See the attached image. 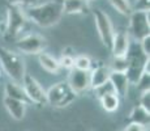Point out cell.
<instances>
[{"label":"cell","mask_w":150,"mask_h":131,"mask_svg":"<svg viewBox=\"0 0 150 131\" xmlns=\"http://www.w3.org/2000/svg\"><path fill=\"white\" fill-rule=\"evenodd\" d=\"M28 22V17L24 12V8L9 5L7 9V22H5V37L14 39Z\"/></svg>","instance_id":"cell-5"},{"label":"cell","mask_w":150,"mask_h":131,"mask_svg":"<svg viewBox=\"0 0 150 131\" xmlns=\"http://www.w3.org/2000/svg\"><path fill=\"white\" fill-rule=\"evenodd\" d=\"M110 4L123 16H129L132 12V5L129 0H108Z\"/></svg>","instance_id":"cell-21"},{"label":"cell","mask_w":150,"mask_h":131,"mask_svg":"<svg viewBox=\"0 0 150 131\" xmlns=\"http://www.w3.org/2000/svg\"><path fill=\"white\" fill-rule=\"evenodd\" d=\"M108 80L114 85L116 94L125 97L127 93H128V88H129V80L127 77V75L124 72H111Z\"/></svg>","instance_id":"cell-14"},{"label":"cell","mask_w":150,"mask_h":131,"mask_svg":"<svg viewBox=\"0 0 150 131\" xmlns=\"http://www.w3.org/2000/svg\"><path fill=\"white\" fill-rule=\"evenodd\" d=\"M129 46H131V36H129L128 31L125 30L115 31L111 46H110L112 55L114 57H125Z\"/></svg>","instance_id":"cell-11"},{"label":"cell","mask_w":150,"mask_h":131,"mask_svg":"<svg viewBox=\"0 0 150 131\" xmlns=\"http://www.w3.org/2000/svg\"><path fill=\"white\" fill-rule=\"evenodd\" d=\"M29 21H33L41 28H51L60 21L63 13L62 0H52L43 4H35L24 8Z\"/></svg>","instance_id":"cell-1"},{"label":"cell","mask_w":150,"mask_h":131,"mask_svg":"<svg viewBox=\"0 0 150 131\" xmlns=\"http://www.w3.org/2000/svg\"><path fill=\"white\" fill-rule=\"evenodd\" d=\"M0 79H1V68H0Z\"/></svg>","instance_id":"cell-31"},{"label":"cell","mask_w":150,"mask_h":131,"mask_svg":"<svg viewBox=\"0 0 150 131\" xmlns=\"http://www.w3.org/2000/svg\"><path fill=\"white\" fill-rule=\"evenodd\" d=\"M149 83H150V72L149 71H144L142 75L140 76V79L137 80L136 87H137L138 91L142 93V92L150 91V84Z\"/></svg>","instance_id":"cell-24"},{"label":"cell","mask_w":150,"mask_h":131,"mask_svg":"<svg viewBox=\"0 0 150 131\" xmlns=\"http://www.w3.org/2000/svg\"><path fill=\"white\" fill-rule=\"evenodd\" d=\"M38 62L41 67L45 71H47L48 74H52V75H57L62 69L59 63V59H56L52 55L47 54V52H39L38 54Z\"/></svg>","instance_id":"cell-16"},{"label":"cell","mask_w":150,"mask_h":131,"mask_svg":"<svg viewBox=\"0 0 150 131\" xmlns=\"http://www.w3.org/2000/svg\"><path fill=\"white\" fill-rule=\"evenodd\" d=\"M90 131H91V130H90Z\"/></svg>","instance_id":"cell-35"},{"label":"cell","mask_w":150,"mask_h":131,"mask_svg":"<svg viewBox=\"0 0 150 131\" xmlns=\"http://www.w3.org/2000/svg\"><path fill=\"white\" fill-rule=\"evenodd\" d=\"M3 102H4L7 112L9 113V115L13 119H16V121H22L24 119L25 114H26V106H28L26 102L9 97H4Z\"/></svg>","instance_id":"cell-12"},{"label":"cell","mask_w":150,"mask_h":131,"mask_svg":"<svg viewBox=\"0 0 150 131\" xmlns=\"http://www.w3.org/2000/svg\"><path fill=\"white\" fill-rule=\"evenodd\" d=\"M16 47L22 54L38 55L39 52H43L45 49L47 47V39L39 34H28V36L17 41Z\"/></svg>","instance_id":"cell-9"},{"label":"cell","mask_w":150,"mask_h":131,"mask_svg":"<svg viewBox=\"0 0 150 131\" xmlns=\"http://www.w3.org/2000/svg\"><path fill=\"white\" fill-rule=\"evenodd\" d=\"M93 62H91L90 57L88 55H79L74 58V66L73 68L76 69H81V71H90Z\"/></svg>","instance_id":"cell-22"},{"label":"cell","mask_w":150,"mask_h":131,"mask_svg":"<svg viewBox=\"0 0 150 131\" xmlns=\"http://www.w3.org/2000/svg\"><path fill=\"white\" fill-rule=\"evenodd\" d=\"M149 127H145V126H142V125H138V123H129L128 126L125 127L123 131H146Z\"/></svg>","instance_id":"cell-30"},{"label":"cell","mask_w":150,"mask_h":131,"mask_svg":"<svg viewBox=\"0 0 150 131\" xmlns=\"http://www.w3.org/2000/svg\"><path fill=\"white\" fill-rule=\"evenodd\" d=\"M93 17H94V21H96V28H97L100 42L106 47L110 49L112 38H114V34H115V29L111 22V19L108 17L107 13H105L100 9H94Z\"/></svg>","instance_id":"cell-7"},{"label":"cell","mask_w":150,"mask_h":131,"mask_svg":"<svg viewBox=\"0 0 150 131\" xmlns=\"http://www.w3.org/2000/svg\"><path fill=\"white\" fill-rule=\"evenodd\" d=\"M111 72H124L125 74L128 68V60L125 57H114L108 66Z\"/></svg>","instance_id":"cell-20"},{"label":"cell","mask_w":150,"mask_h":131,"mask_svg":"<svg viewBox=\"0 0 150 131\" xmlns=\"http://www.w3.org/2000/svg\"><path fill=\"white\" fill-rule=\"evenodd\" d=\"M150 9V0H136L132 11H148Z\"/></svg>","instance_id":"cell-28"},{"label":"cell","mask_w":150,"mask_h":131,"mask_svg":"<svg viewBox=\"0 0 150 131\" xmlns=\"http://www.w3.org/2000/svg\"><path fill=\"white\" fill-rule=\"evenodd\" d=\"M60 67L62 68H67V69H72L74 66V58L72 57L69 52H63V55L59 59Z\"/></svg>","instance_id":"cell-25"},{"label":"cell","mask_w":150,"mask_h":131,"mask_svg":"<svg viewBox=\"0 0 150 131\" xmlns=\"http://www.w3.org/2000/svg\"><path fill=\"white\" fill-rule=\"evenodd\" d=\"M0 66L7 76L12 79L13 83L21 84L22 79L26 74L25 62L18 52H14L9 49L0 45Z\"/></svg>","instance_id":"cell-3"},{"label":"cell","mask_w":150,"mask_h":131,"mask_svg":"<svg viewBox=\"0 0 150 131\" xmlns=\"http://www.w3.org/2000/svg\"><path fill=\"white\" fill-rule=\"evenodd\" d=\"M67 83L76 94H81L88 89H90V74H89V71L72 68L69 69Z\"/></svg>","instance_id":"cell-10"},{"label":"cell","mask_w":150,"mask_h":131,"mask_svg":"<svg viewBox=\"0 0 150 131\" xmlns=\"http://www.w3.org/2000/svg\"><path fill=\"white\" fill-rule=\"evenodd\" d=\"M77 96L79 94L72 91L67 81H59L46 91L47 104L54 107H59V109L71 105L77 98Z\"/></svg>","instance_id":"cell-4"},{"label":"cell","mask_w":150,"mask_h":131,"mask_svg":"<svg viewBox=\"0 0 150 131\" xmlns=\"http://www.w3.org/2000/svg\"><path fill=\"white\" fill-rule=\"evenodd\" d=\"M117 131H123V130H117Z\"/></svg>","instance_id":"cell-33"},{"label":"cell","mask_w":150,"mask_h":131,"mask_svg":"<svg viewBox=\"0 0 150 131\" xmlns=\"http://www.w3.org/2000/svg\"><path fill=\"white\" fill-rule=\"evenodd\" d=\"M21 85L24 88V92L26 94L29 102H34L37 105H46L47 104V97H46V91L39 84V81L31 75L25 74L24 79L21 81Z\"/></svg>","instance_id":"cell-8"},{"label":"cell","mask_w":150,"mask_h":131,"mask_svg":"<svg viewBox=\"0 0 150 131\" xmlns=\"http://www.w3.org/2000/svg\"><path fill=\"white\" fill-rule=\"evenodd\" d=\"M63 13L82 14L89 11V1L86 0H62Z\"/></svg>","instance_id":"cell-15"},{"label":"cell","mask_w":150,"mask_h":131,"mask_svg":"<svg viewBox=\"0 0 150 131\" xmlns=\"http://www.w3.org/2000/svg\"><path fill=\"white\" fill-rule=\"evenodd\" d=\"M89 74H90V88L94 89V88H97V87L105 84L106 81H108L111 71H110L108 66L99 63V64H97L94 68H91L90 71H89Z\"/></svg>","instance_id":"cell-13"},{"label":"cell","mask_w":150,"mask_h":131,"mask_svg":"<svg viewBox=\"0 0 150 131\" xmlns=\"http://www.w3.org/2000/svg\"><path fill=\"white\" fill-rule=\"evenodd\" d=\"M125 58L128 60V68L125 71V75L129 80V84H136L142 72L149 71V57L141 50L138 42H131Z\"/></svg>","instance_id":"cell-2"},{"label":"cell","mask_w":150,"mask_h":131,"mask_svg":"<svg viewBox=\"0 0 150 131\" xmlns=\"http://www.w3.org/2000/svg\"><path fill=\"white\" fill-rule=\"evenodd\" d=\"M129 34L137 42L150 36V21L148 11H132L129 14Z\"/></svg>","instance_id":"cell-6"},{"label":"cell","mask_w":150,"mask_h":131,"mask_svg":"<svg viewBox=\"0 0 150 131\" xmlns=\"http://www.w3.org/2000/svg\"><path fill=\"white\" fill-rule=\"evenodd\" d=\"M4 93H5V97H9V98H14V100H20V101H24V102H29L26 94L24 92V88H22L21 84L18 83H7L4 87Z\"/></svg>","instance_id":"cell-18"},{"label":"cell","mask_w":150,"mask_h":131,"mask_svg":"<svg viewBox=\"0 0 150 131\" xmlns=\"http://www.w3.org/2000/svg\"><path fill=\"white\" fill-rule=\"evenodd\" d=\"M93 92H94V96H96L98 100H100L102 97H105V96H107V94L116 93V92H115V89H114V85L111 84V81H110V80L106 81V83L102 84V85H99V87H97V88H94Z\"/></svg>","instance_id":"cell-23"},{"label":"cell","mask_w":150,"mask_h":131,"mask_svg":"<svg viewBox=\"0 0 150 131\" xmlns=\"http://www.w3.org/2000/svg\"><path fill=\"white\" fill-rule=\"evenodd\" d=\"M138 43L141 46V50L145 52L148 57H150V36H146L145 38H142Z\"/></svg>","instance_id":"cell-29"},{"label":"cell","mask_w":150,"mask_h":131,"mask_svg":"<svg viewBox=\"0 0 150 131\" xmlns=\"http://www.w3.org/2000/svg\"><path fill=\"white\" fill-rule=\"evenodd\" d=\"M129 122L132 123H138V125H142L145 127H149V122H150V112L145 110L142 106L137 105L132 109V112L129 113Z\"/></svg>","instance_id":"cell-17"},{"label":"cell","mask_w":150,"mask_h":131,"mask_svg":"<svg viewBox=\"0 0 150 131\" xmlns=\"http://www.w3.org/2000/svg\"><path fill=\"white\" fill-rule=\"evenodd\" d=\"M86 1H89V3H90V1H93V0H86Z\"/></svg>","instance_id":"cell-32"},{"label":"cell","mask_w":150,"mask_h":131,"mask_svg":"<svg viewBox=\"0 0 150 131\" xmlns=\"http://www.w3.org/2000/svg\"><path fill=\"white\" fill-rule=\"evenodd\" d=\"M8 3H9V5L28 8V7H31V5H35L38 3V0H8Z\"/></svg>","instance_id":"cell-26"},{"label":"cell","mask_w":150,"mask_h":131,"mask_svg":"<svg viewBox=\"0 0 150 131\" xmlns=\"http://www.w3.org/2000/svg\"><path fill=\"white\" fill-rule=\"evenodd\" d=\"M140 106H142L145 110L150 112V91L142 92L140 96Z\"/></svg>","instance_id":"cell-27"},{"label":"cell","mask_w":150,"mask_h":131,"mask_svg":"<svg viewBox=\"0 0 150 131\" xmlns=\"http://www.w3.org/2000/svg\"><path fill=\"white\" fill-rule=\"evenodd\" d=\"M100 104H102V107L108 113H114L119 109L120 105V98L116 93H112V94H107L105 97L100 98Z\"/></svg>","instance_id":"cell-19"},{"label":"cell","mask_w":150,"mask_h":131,"mask_svg":"<svg viewBox=\"0 0 150 131\" xmlns=\"http://www.w3.org/2000/svg\"><path fill=\"white\" fill-rule=\"evenodd\" d=\"M146 131H149V129H148V130H146Z\"/></svg>","instance_id":"cell-34"}]
</instances>
